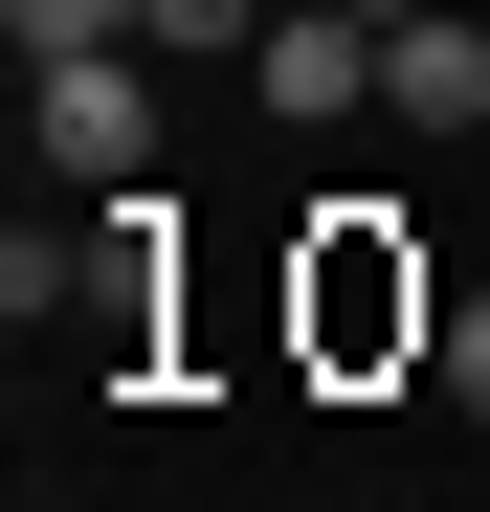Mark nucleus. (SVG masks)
<instances>
[{
  "label": "nucleus",
  "mask_w": 490,
  "mask_h": 512,
  "mask_svg": "<svg viewBox=\"0 0 490 512\" xmlns=\"http://www.w3.org/2000/svg\"><path fill=\"white\" fill-rule=\"evenodd\" d=\"M357 23H424V0H357Z\"/></svg>",
  "instance_id": "obj_7"
},
{
  "label": "nucleus",
  "mask_w": 490,
  "mask_h": 512,
  "mask_svg": "<svg viewBox=\"0 0 490 512\" xmlns=\"http://www.w3.org/2000/svg\"><path fill=\"white\" fill-rule=\"evenodd\" d=\"M134 45H268V0H134Z\"/></svg>",
  "instance_id": "obj_5"
},
{
  "label": "nucleus",
  "mask_w": 490,
  "mask_h": 512,
  "mask_svg": "<svg viewBox=\"0 0 490 512\" xmlns=\"http://www.w3.org/2000/svg\"><path fill=\"white\" fill-rule=\"evenodd\" d=\"M379 45H401V23H357V0H290V23L245 45V90H268L290 134H335V112H379Z\"/></svg>",
  "instance_id": "obj_3"
},
{
  "label": "nucleus",
  "mask_w": 490,
  "mask_h": 512,
  "mask_svg": "<svg viewBox=\"0 0 490 512\" xmlns=\"http://www.w3.org/2000/svg\"><path fill=\"white\" fill-rule=\"evenodd\" d=\"M23 134H45V179H90V201L156 179V67H134V45H45V67H23Z\"/></svg>",
  "instance_id": "obj_2"
},
{
  "label": "nucleus",
  "mask_w": 490,
  "mask_h": 512,
  "mask_svg": "<svg viewBox=\"0 0 490 512\" xmlns=\"http://www.w3.org/2000/svg\"><path fill=\"white\" fill-rule=\"evenodd\" d=\"M424 245H401L379 201H312V357H335V379H379V357H424Z\"/></svg>",
  "instance_id": "obj_1"
},
{
  "label": "nucleus",
  "mask_w": 490,
  "mask_h": 512,
  "mask_svg": "<svg viewBox=\"0 0 490 512\" xmlns=\"http://www.w3.org/2000/svg\"><path fill=\"white\" fill-rule=\"evenodd\" d=\"M0 23H23V67H45V45H134V0H0Z\"/></svg>",
  "instance_id": "obj_6"
},
{
  "label": "nucleus",
  "mask_w": 490,
  "mask_h": 512,
  "mask_svg": "<svg viewBox=\"0 0 490 512\" xmlns=\"http://www.w3.org/2000/svg\"><path fill=\"white\" fill-rule=\"evenodd\" d=\"M379 112H401V134H490V23H446V0H424V23L379 45Z\"/></svg>",
  "instance_id": "obj_4"
}]
</instances>
